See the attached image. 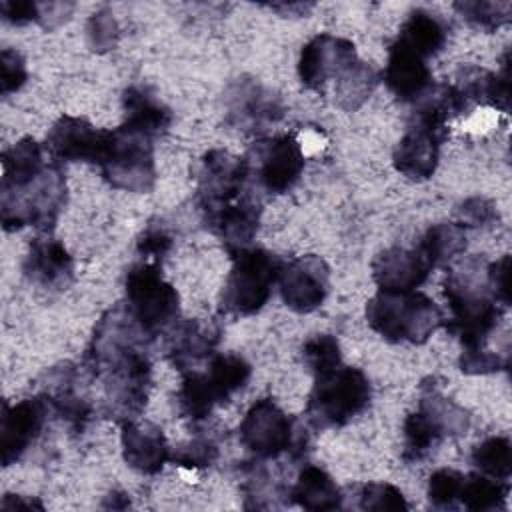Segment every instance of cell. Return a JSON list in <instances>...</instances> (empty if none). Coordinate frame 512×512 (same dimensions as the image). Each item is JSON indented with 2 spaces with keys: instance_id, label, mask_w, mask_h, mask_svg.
I'll use <instances>...</instances> for the list:
<instances>
[{
  "instance_id": "6da1fadb",
  "label": "cell",
  "mask_w": 512,
  "mask_h": 512,
  "mask_svg": "<svg viewBox=\"0 0 512 512\" xmlns=\"http://www.w3.org/2000/svg\"><path fill=\"white\" fill-rule=\"evenodd\" d=\"M444 294L450 308L448 330L460 338L462 348L484 346L504 306L492 298L486 286L482 260L468 258L452 268L444 282Z\"/></svg>"
},
{
  "instance_id": "7a4b0ae2",
  "label": "cell",
  "mask_w": 512,
  "mask_h": 512,
  "mask_svg": "<svg viewBox=\"0 0 512 512\" xmlns=\"http://www.w3.org/2000/svg\"><path fill=\"white\" fill-rule=\"evenodd\" d=\"M146 350L148 346H130L86 362L102 382L106 416L120 424L136 420L146 408L152 384V364Z\"/></svg>"
},
{
  "instance_id": "3957f363",
  "label": "cell",
  "mask_w": 512,
  "mask_h": 512,
  "mask_svg": "<svg viewBox=\"0 0 512 512\" xmlns=\"http://www.w3.org/2000/svg\"><path fill=\"white\" fill-rule=\"evenodd\" d=\"M368 326L384 340L424 344L442 324L438 304L422 292H378L366 304Z\"/></svg>"
},
{
  "instance_id": "277c9868",
  "label": "cell",
  "mask_w": 512,
  "mask_h": 512,
  "mask_svg": "<svg viewBox=\"0 0 512 512\" xmlns=\"http://www.w3.org/2000/svg\"><path fill=\"white\" fill-rule=\"evenodd\" d=\"M66 204V178L58 162L16 188H0V220L6 232L34 226L50 230Z\"/></svg>"
},
{
  "instance_id": "5b68a950",
  "label": "cell",
  "mask_w": 512,
  "mask_h": 512,
  "mask_svg": "<svg viewBox=\"0 0 512 512\" xmlns=\"http://www.w3.org/2000/svg\"><path fill=\"white\" fill-rule=\"evenodd\" d=\"M372 398L368 376L354 366H336L318 374L306 402L308 424L316 430L340 428L358 416Z\"/></svg>"
},
{
  "instance_id": "8992f818",
  "label": "cell",
  "mask_w": 512,
  "mask_h": 512,
  "mask_svg": "<svg viewBox=\"0 0 512 512\" xmlns=\"http://www.w3.org/2000/svg\"><path fill=\"white\" fill-rule=\"evenodd\" d=\"M102 178L118 190L146 194L156 184L152 138L126 126L104 130V142L96 160Z\"/></svg>"
},
{
  "instance_id": "52a82bcc",
  "label": "cell",
  "mask_w": 512,
  "mask_h": 512,
  "mask_svg": "<svg viewBox=\"0 0 512 512\" xmlns=\"http://www.w3.org/2000/svg\"><path fill=\"white\" fill-rule=\"evenodd\" d=\"M232 260L220 308L230 316H252L268 302L284 262L274 252L252 246L232 254Z\"/></svg>"
},
{
  "instance_id": "ba28073f",
  "label": "cell",
  "mask_w": 512,
  "mask_h": 512,
  "mask_svg": "<svg viewBox=\"0 0 512 512\" xmlns=\"http://www.w3.org/2000/svg\"><path fill=\"white\" fill-rule=\"evenodd\" d=\"M124 294L126 308L150 336H156L160 330L170 328L176 322L180 296L176 288L162 278L160 264H134L126 272Z\"/></svg>"
},
{
  "instance_id": "9c48e42d",
  "label": "cell",
  "mask_w": 512,
  "mask_h": 512,
  "mask_svg": "<svg viewBox=\"0 0 512 512\" xmlns=\"http://www.w3.org/2000/svg\"><path fill=\"white\" fill-rule=\"evenodd\" d=\"M240 440L254 456L270 460L282 452L304 454L308 434L272 398H260L248 408L240 424Z\"/></svg>"
},
{
  "instance_id": "30bf717a",
  "label": "cell",
  "mask_w": 512,
  "mask_h": 512,
  "mask_svg": "<svg viewBox=\"0 0 512 512\" xmlns=\"http://www.w3.org/2000/svg\"><path fill=\"white\" fill-rule=\"evenodd\" d=\"M250 176L270 194L288 192L302 176L306 158L300 140L292 134H278L258 140L244 156Z\"/></svg>"
},
{
  "instance_id": "8fae6325",
  "label": "cell",
  "mask_w": 512,
  "mask_h": 512,
  "mask_svg": "<svg viewBox=\"0 0 512 512\" xmlns=\"http://www.w3.org/2000/svg\"><path fill=\"white\" fill-rule=\"evenodd\" d=\"M250 180V168L246 158L234 156L228 150H208L196 172V202L204 216L224 208L244 194Z\"/></svg>"
},
{
  "instance_id": "7c38bea8",
  "label": "cell",
  "mask_w": 512,
  "mask_h": 512,
  "mask_svg": "<svg viewBox=\"0 0 512 512\" xmlns=\"http://www.w3.org/2000/svg\"><path fill=\"white\" fill-rule=\"evenodd\" d=\"M276 284L282 302L290 310L298 314H308L320 308L328 296L330 268L326 260L316 254L298 256L282 264Z\"/></svg>"
},
{
  "instance_id": "4fadbf2b",
  "label": "cell",
  "mask_w": 512,
  "mask_h": 512,
  "mask_svg": "<svg viewBox=\"0 0 512 512\" xmlns=\"http://www.w3.org/2000/svg\"><path fill=\"white\" fill-rule=\"evenodd\" d=\"M48 402L40 396L22 398L14 404H2L0 416V460L2 466H10L22 458L30 444L40 436L46 416Z\"/></svg>"
},
{
  "instance_id": "5bb4252c",
  "label": "cell",
  "mask_w": 512,
  "mask_h": 512,
  "mask_svg": "<svg viewBox=\"0 0 512 512\" xmlns=\"http://www.w3.org/2000/svg\"><path fill=\"white\" fill-rule=\"evenodd\" d=\"M356 46L340 36L318 34L306 42L298 58V78L310 90H320L330 78H338L358 62Z\"/></svg>"
},
{
  "instance_id": "9a60e30c",
  "label": "cell",
  "mask_w": 512,
  "mask_h": 512,
  "mask_svg": "<svg viewBox=\"0 0 512 512\" xmlns=\"http://www.w3.org/2000/svg\"><path fill=\"white\" fill-rule=\"evenodd\" d=\"M226 110L228 122L238 130L246 132L266 130L268 126L276 124L284 114L280 98L250 78H238L228 88Z\"/></svg>"
},
{
  "instance_id": "2e32d148",
  "label": "cell",
  "mask_w": 512,
  "mask_h": 512,
  "mask_svg": "<svg viewBox=\"0 0 512 512\" xmlns=\"http://www.w3.org/2000/svg\"><path fill=\"white\" fill-rule=\"evenodd\" d=\"M220 342V326L214 320L188 318L174 322L166 334L164 352L170 364L182 372L194 370L206 358L214 356Z\"/></svg>"
},
{
  "instance_id": "e0dca14e",
  "label": "cell",
  "mask_w": 512,
  "mask_h": 512,
  "mask_svg": "<svg viewBox=\"0 0 512 512\" xmlns=\"http://www.w3.org/2000/svg\"><path fill=\"white\" fill-rule=\"evenodd\" d=\"M104 142V130L94 128L86 118L80 116H60L48 136L46 150L50 160L64 162H94L100 156Z\"/></svg>"
},
{
  "instance_id": "ac0fdd59",
  "label": "cell",
  "mask_w": 512,
  "mask_h": 512,
  "mask_svg": "<svg viewBox=\"0 0 512 512\" xmlns=\"http://www.w3.org/2000/svg\"><path fill=\"white\" fill-rule=\"evenodd\" d=\"M120 444L124 462L146 476L158 474L172 456L162 428L138 418L122 422Z\"/></svg>"
},
{
  "instance_id": "d6986e66",
  "label": "cell",
  "mask_w": 512,
  "mask_h": 512,
  "mask_svg": "<svg viewBox=\"0 0 512 512\" xmlns=\"http://www.w3.org/2000/svg\"><path fill=\"white\" fill-rule=\"evenodd\" d=\"M262 208L250 196L226 204L224 208L206 214L208 230L226 246L230 254H236L252 244L260 228Z\"/></svg>"
},
{
  "instance_id": "ffe728a7",
  "label": "cell",
  "mask_w": 512,
  "mask_h": 512,
  "mask_svg": "<svg viewBox=\"0 0 512 512\" xmlns=\"http://www.w3.org/2000/svg\"><path fill=\"white\" fill-rule=\"evenodd\" d=\"M22 270L24 276L40 288L64 290L74 278V260L60 240L38 236L24 256Z\"/></svg>"
},
{
  "instance_id": "44dd1931",
  "label": "cell",
  "mask_w": 512,
  "mask_h": 512,
  "mask_svg": "<svg viewBox=\"0 0 512 512\" xmlns=\"http://www.w3.org/2000/svg\"><path fill=\"white\" fill-rule=\"evenodd\" d=\"M432 266L416 248L392 246L372 262V278L382 292H412L428 278Z\"/></svg>"
},
{
  "instance_id": "7402d4cb",
  "label": "cell",
  "mask_w": 512,
  "mask_h": 512,
  "mask_svg": "<svg viewBox=\"0 0 512 512\" xmlns=\"http://www.w3.org/2000/svg\"><path fill=\"white\" fill-rule=\"evenodd\" d=\"M382 76L386 88L402 102H416L434 84L426 60L396 40L388 48V60Z\"/></svg>"
},
{
  "instance_id": "603a6c76",
  "label": "cell",
  "mask_w": 512,
  "mask_h": 512,
  "mask_svg": "<svg viewBox=\"0 0 512 512\" xmlns=\"http://www.w3.org/2000/svg\"><path fill=\"white\" fill-rule=\"evenodd\" d=\"M442 142L444 138L424 128L410 126L408 132L398 140L394 148V154H392L394 168L408 180H414V182L428 180L438 168Z\"/></svg>"
},
{
  "instance_id": "cb8c5ba5",
  "label": "cell",
  "mask_w": 512,
  "mask_h": 512,
  "mask_svg": "<svg viewBox=\"0 0 512 512\" xmlns=\"http://www.w3.org/2000/svg\"><path fill=\"white\" fill-rule=\"evenodd\" d=\"M42 396L46 398L50 410H54L56 416L76 432H82L92 420L94 406L76 390V370L68 364L50 370Z\"/></svg>"
},
{
  "instance_id": "d4e9b609",
  "label": "cell",
  "mask_w": 512,
  "mask_h": 512,
  "mask_svg": "<svg viewBox=\"0 0 512 512\" xmlns=\"http://www.w3.org/2000/svg\"><path fill=\"white\" fill-rule=\"evenodd\" d=\"M122 110V126L148 138L164 134L172 124L170 108L148 86H128L122 94Z\"/></svg>"
},
{
  "instance_id": "484cf974",
  "label": "cell",
  "mask_w": 512,
  "mask_h": 512,
  "mask_svg": "<svg viewBox=\"0 0 512 512\" xmlns=\"http://www.w3.org/2000/svg\"><path fill=\"white\" fill-rule=\"evenodd\" d=\"M414 126L446 140L448 122L466 110V100L454 84H432L416 102Z\"/></svg>"
},
{
  "instance_id": "4316f807",
  "label": "cell",
  "mask_w": 512,
  "mask_h": 512,
  "mask_svg": "<svg viewBox=\"0 0 512 512\" xmlns=\"http://www.w3.org/2000/svg\"><path fill=\"white\" fill-rule=\"evenodd\" d=\"M456 88L466 100V104H486L496 110L508 112L510 82H508V54L504 56V66L500 72H488L478 66H462L456 76Z\"/></svg>"
},
{
  "instance_id": "83f0119b",
  "label": "cell",
  "mask_w": 512,
  "mask_h": 512,
  "mask_svg": "<svg viewBox=\"0 0 512 512\" xmlns=\"http://www.w3.org/2000/svg\"><path fill=\"white\" fill-rule=\"evenodd\" d=\"M446 40H448L446 22L438 14L422 8H416L408 14V18L404 20L396 36L398 44L412 50L424 60L430 56H436L444 48Z\"/></svg>"
},
{
  "instance_id": "f1b7e54d",
  "label": "cell",
  "mask_w": 512,
  "mask_h": 512,
  "mask_svg": "<svg viewBox=\"0 0 512 512\" xmlns=\"http://www.w3.org/2000/svg\"><path fill=\"white\" fill-rule=\"evenodd\" d=\"M292 502L306 510H336L342 506V492L334 478L320 466L308 464L300 470L296 484L290 488Z\"/></svg>"
},
{
  "instance_id": "f546056e",
  "label": "cell",
  "mask_w": 512,
  "mask_h": 512,
  "mask_svg": "<svg viewBox=\"0 0 512 512\" xmlns=\"http://www.w3.org/2000/svg\"><path fill=\"white\" fill-rule=\"evenodd\" d=\"M42 144L34 138H22L2 154V184L0 188H16L38 176L46 168Z\"/></svg>"
},
{
  "instance_id": "4dcf8cb0",
  "label": "cell",
  "mask_w": 512,
  "mask_h": 512,
  "mask_svg": "<svg viewBox=\"0 0 512 512\" xmlns=\"http://www.w3.org/2000/svg\"><path fill=\"white\" fill-rule=\"evenodd\" d=\"M416 250L432 268L444 266L466 250V228L458 222L432 224L420 236Z\"/></svg>"
},
{
  "instance_id": "1f68e13d",
  "label": "cell",
  "mask_w": 512,
  "mask_h": 512,
  "mask_svg": "<svg viewBox=\"0 0 512 512\" xmlns=\"http://www.w3.org/2000/svg\"><path fill=\"white\" fill-rule=\"evenodd\" d=\"M418 410H422L446 436H460L466 434L470 428V414L452 398L444 396L438 386L422 384Z\"/></svg>"
},
{
  "instance_id": "d6a6232c",
  "label": "cell",
  "mask_w": 512,
  "mask_h": 512,
  "mask_svg": "<svg viewBox=\"0 0 512 512\" xmlns=\"http://www.w3.org/2000/svg\"><path fill=\"white\" fill-rule=\"evenodd\" d=\"M206 376L216 394L218 404H224L248 384V380L252 376V366L248 364L246 358H242L240 354H234V352L214 354L210 358Z\"/></svg>"
},
{
  "instance_id": "836d02e7",
  "label": "cell",
  "mask_w": 512,
  "mask_h": 512,
  "mask_svg": "<svg viewBox=\"0 0 512 512\" xmlns=\"http://www.w3.org/2000/svg\"><path fill=\"white\" fill-rule=\"evenodd\" d=\"M176 404H178L180 416H184L192 422L206 420L212 414L218 400H216V394H214V390L208 382L206 372L188 370L184 374L182 384L176 392Z\"/></svg>"
},
{
  "instance_id": "e575fe53",
  "label": "cell",
  "mask_w": 512,
  "mask_h": 512,
  "mask_svg": "<svg viewBox=\"0 0 512 512\" xmlns=\"http://www.w3.org/2000/svg\"><path fill=\"white\" fill-rule=\"evenodd\" d=\"M508 480H498L486 474H468L464 476L460 490V504L468 510H496L506 504L508 498Z\"/></svg>"
},
{
  "instance_id": "d590c367",
  "label": "cell",
  "mask_w": 512,
  "mask_h": 512,
  "mask_svg": "<svg viewBox=\"0 0 512 512\" xmlns=\"http://www.w3.org/2000/svg\"><path fill=\"white\" fill-rule=\"evenodd\" d=\"M402 434H404L402 460H406V462L424 460L444 438L442 430L422 410L410 412L406 416Z\"/></svg>"
},
{
  "instance_id": "8d00e7d4",
  "label": "cell",
  "mask_w": 512,
  "mask_h": 512,
  "mask_svg": "<svg viewBox=\"0 0 512 512\" xmlns=\"http://www.w3.org/2000/svg\"><path fill=\"white\" fill-rule=\"evenodd\" d=\"M376 84H378L376 70L370 64L362 62V60L354 62L346 72H342L336 78V102H338V106L348 110V112L360 108L370 98Z\"/></svg>"
},
{
  "instance_id": "74e56055",
  "label": "cell",
  "mask_w": 512,
  "mask_h": 512,
  "mask_svg": "<svg viewBox=\"0 0 512 512\" xmlns=\"http://www.w3.org/2000/svg\"><path fill=\"white\" fill-rule=\"evenodd\" d=\"M470 460L480 474L508 480L512 474V444L504 436H490L474 446Z\"/></svg>"
},
{
  "instance_id": "f35d334b",
  "label": "cell",
  "mask_w": 512,
  "mask_h": 512,
  "mask_svg": "<svg viewBox=\"0 0 512 512\" xmlns=\"http://www.w3.org/2000/svg\"><path fill=\"white\" fill-rule=\"evenodd\" d=\"M302 362L314 374H324L342 364L340 342L332 334H314L302 346Z\"/></svg>"
},
{
  "instance_id": "ab89813d",
  "label": "cell",
  "mask_w": 512,
  "mask_h": 512,
  "mask_svg": "<svg viewBox=\"0 0 512 512\" xmlns=\"http://www.w3.org/2000/svg\"><path fill=\"white\" fill-rule=\"evenodd\" d=\"M456 12L472 26L482 30H494L506 24L512 16L510 2H486V0H462L454 4Z\"/></svg>"
},
{
  "instance_id": "60d3db41",
  "label": "cell",
  "mask_w": 512,
  "mask_h": 512,
  "mask_svg": "<svg viewBox=\"0 0 512 512\" xmlns=\"http://www.w3.org/2000/svg\"><path fill=\"white\" fill-rule=\"evenodd\" d=\"M244 490L246 498H254V502H250L246 508H270L278 504L276 498L290 496V488L276 482L264 466H250Z\"/></svg>"
},
{
  "instance_id": "b9f144b4",
  "label": "cell",
  "mask_w": 512,
  "mask_h": 512,
  "mask_svg": "<svg viewBox=\"0 0 512 512\" xmlns=\"http://www.w3.org/2000/svg\"><path fill=\"white\" fill-rule=\"evenodd\" d=\"M356 498L360 510H408V502L400 488L388 482H368L356 486Z\"/></svg>"
},
{
  "instance_id": "7bdbcfd3",
  "label": "cell",
  "mask_w": 512,
  "mask_h": 512,
  "mask_svg": "<svg viewBox=\"0 0 512 512\" xmlns=\"http://www.w3.org/2000/svg\"><path fill=\"white\" fill-rule=\"evenodd\" d=\"M464 474L454 468H440L428 480V500L434 508H454L460 500Z\"/></svg>"
},
{
  "instance_id": "ee69618b",
  "label": "cell",
  "mask_w": 512,
  "mask_h": 512,
  "mask_svg": "<svg viewBox=\"0 0 512 512\" xmlns=\"http://www.w3.org/2000/svg\"><path fill=\"white\" fill-rule=\"evenodd\" d=\"M218 446L208 438H192L176 448L170 460L186 470H202L216 462Z\"/></svg>"
},
{
  "instance_id": "f6af8a7d",
  "label": "cell",
  "mask_w": 512,
  "mask_h": 512,
  "mask_svg": "<svg viewBox=\"0 0 512 512\" xmlns=\"http://www.w3.org/2000/svg\"><path fill=\"white\" fill-rule=\"evenodd\" d=\"M86 36H88V44L92 50H96V52L112 50L120 36L118 22H116L114 14L106 8L92 14L88 28H86Z\"/></svg>"
},
{
  "instance_id": "bcb514c9",
  "label": "cell",
  "mask_w": 512,
  "mask_h": 512,
  "mask_svg": "<svg viewBox=\"0 0 512 512\" xmlns=\"http://www.w3.org/2000/svg\"><path fill=\"white\" fill-rule=\"evenodd\" d=\"M456 218L462 228L492 226L494 222H498V210L492 200L484 196H472L456 206Z\"/></svg>"
},
{
  "instance_id": "7dc6e473",
  "label": "cell",
  "mask_w": 512,
  "mask_h": 512,
  "mask_svg": "<svg viewBox=\"0 0 512 512\" xmlns=\"http://www.w3.org/2000/svg\"><path fill=\"white\" fill-rule=\"evenodd\" d=\"M28 80L26 60L20 52L12 48H4L0 52V94L10 96L18 92Z\"/></svg>"
},
{
  "instance_id": "c3c4849f",
  "label": "cell",
  "mask_w": 512,
  "mask_h": 512,
  "mask_svg": "<svg viewBox=\"0 0 512 512\" xmlns=\"http://www.w3.org/2000/svg\"><path fill=\"white\" fill-rule=\"evenodd\" d=\"M458 366L464 374H492L506 368V360H502L498 352L488 350L484 344V346L462 348Z\"/></svg>"
},
{
  "instance_id": "681fc988",
  "label": "cell",
  "mask_w": 512,
  "mask_h": 512,
  "mask_svg": "<svg viewBox=\"0 0 512 512\" xmlns=\"http://www.w3.org/2000/svg\"><path fill=\"white\" fill-rule=\"evenodd\" d=\"M486 286L492 298L504 308L510 304V256L504 254L496 262L486 264Z\"/></svg>"
},
{
  "instance_id": "f907efd6",
  "label": "cell",
  "mask_w": 512,
  "mask_h": 512,
  "mask_svg": "<svg viewBox=\"0 0 512 512\" xmlns=\"http://www.w3.org/2000/svg\"><path fill=\"white\" fill-rule=\"evenodd\" d=\"M170 248H172V236L160 226L148 228L136 244V250L142 256V262H152V264H160V260L168 254Z\"/></svg>"
},
{
  "instance_id": "816d5d0a",
  "label": "cell",
  "mask_w": 512,
  "mask_h": 512,
  "mask_svg": "<svg viewBox=\"0 0 512 512\" xmlns=\"http://www.w3.org/2000/svg\"><path fill=\"white\" fill-rule=\"evenodd\" d=\"M0 12H2V18L14 26H24L40 18L38 2H30V0H4L0 4Z\"/></svg>"
},
{
  "instance_id": "f5cc1de1",
  "label": "cell",
  "mask_w": 512,
  "mask_h": 512,
  "mask_svg": "<svg viewBox=\"0 0 512 512\" xmlns=\"http://www.w3.org/2000/svg\"><path fill=\"white\" fill-rule=\"evenodd\" d=\"M42 508V504L38 502V500H34V498H24V496H20V494H6L4 498H2V508Z\"/></svg>"
}]
</instances>
